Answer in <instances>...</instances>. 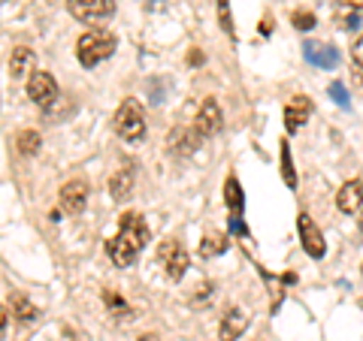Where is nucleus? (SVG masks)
Instances as JSON below:
<instances>
[{
  "label": "nucleus",
  "mask_w": 363,
  "mask_h": 341,
  "mask_svg": "<svg viewBox=\"0 0 363 341\" xmlns=\"http://www.w3.org/2000/svg\"><path fill=\"white\" fill-rule=\"evenodd\" d=\"M145 245H149V226H145L143 214L124 212L118 221V233L106 242V254L118 269H128L136 263Z\"/></svg>",
  "instance_id": "nucleus-1"
},
{
  "label": "nucleus",
  "mask_w": 363,
  "mask_h": 341,
  "mask_svg": "<svg viewBox=\"0 0 363 341\" xmlns=\"http://www.w3.org/2000/svg\"><path fill=\"white\" fill-rule=\"evenodd\" d=\"M118 49V40H116V33H109V30H85L82 37L76 40V58L79 64L85 67V70H91V67H97V64H104L106 58H112Z\"/></svg>",
  "instance_id": "nucleus-2"
},
{
  "label": "nucleus",
  "mask_w": 363,
  "mask_h": 341,
  "mask_svg": "<svg viewBox=\"0 0 363 341\" xmlns=\"http://www.w3.org/2000/svg\"><path fill=\"white\" fill-rule=\"evenodd\" d=\"M112 130H116L124 142H140L145 136V112L136 100H124L112 115Z\"/></svg>",
  "instance_id": "nucleus-3"
},
{
  "label": "nucleus",
  "mask_w": 363,
  "mask_h": 341,
  "mask_svg": "<svg viewBox=\"0 0 363 341\" xmlns=\"http://www.w3.org/2000/svg\"><path fill=\"white\" fill-rule=\"evenodd\" d=\"M188 263H191V257H188L185 248L176 242V238H167V242L157 245V266L164 269V275L169 281H182V278H185Z\"/></svg>",
  "instance_id": "nucleus-4"
},
{
  "label": "nucleus",
  "mask_w": 363,
  "mask_h": 341,
  "mask_svg": "<svg viewBox=\"0 0 363 341\" xmlns=\"http://www.w3.org/2000/svg\"><path fill=\"white\" fill-rule=\"evenodd\" d=\"M67 9L82 25H100L116 16V0H67Z\"/></svg>",
  "instance_id": "nucleus-5"
},
{
  "label": "nucleus",
  "mask_w": 363,
  "mask_h": 341,
  "mask_svg": "<svg viewBox=\"0 0 363 341\" xmlns=\"http://www.w3.org/2000/svg\"><path fill=\"white\" fill-rule=\"evenodd\" d=\"M200 142H203V136L194 127H188V124H176V127L169 130V136H167V149H169L173 157L194 154L200 149Z\"/></svg>",
  "instance_id": "nucleus-6"
},
{
  "label": "nucleus",
  "mask_w": 363,
  "mask_h": 341,
  "mask_svg": "<svg viewBox=\"0 0 363 341\" xmlns=\"http://www.w3.org/2000/svg\"><path fill=\"white\" fill-rule=\"evenodd\" d=\"M28 97L37 103L40 109H49L55 100H58V82H55L52 73H33L28 79Z\"/></svg>",
  "instance_id": "nucleus-7"
},
{
  "label": "nucleus",
  "mask_w": 363,
  "mask_h": 341,
  "mask_svg": "<svg viewBox=\"0 0 363 341\" xmlns=\"http://www.w3.org/2000/svg\"><path fill=\"white\" fill-rule=\"evenodd\" d=\"M224 124V115H221V106L215 103L212 97L203 100V106L197 109V118H194V130L203 136V139H209V136H215L221 130Z\"/></svg>",
  "instance_id": "nucleus-8"
},
{
  "label": "nucleus",
  "mask_w": 363,
  "mask_h": 341,
  "mask_svg": "<svg viewBox=\"0 0 363 341\" xmlns=\"http://www.w3.org/2000/svg\"><path fill=\"white\" fill-rule=\"evenodd\" d=\"M297 230H300V238H303L306 254H309L312 260H321L324 251H327V245H324L321 230L315 226V221L309 218V214H300V218H297Z\"/></svg>",
  "instance_id": "nucleus-9"
},
{
  "label": "nucleus",
  "mask_w": 363,
  "mask_h": 341,
  "mask_svg": "<svg viewBox=\"0 0 363 341\" xmlns=\"http://www.w3.org/2000/svg\"><path fill=\"white\" fill-rule=\"evenodd\" d=\"M58 202H61V212H67V214H79V212L88 206V185H85L82 178L67 181V185L61 187Z\"/></svg>",
  "instance_id": "nucleus-10"
},
{
  "label": "nucleus",
  "mask_w": 363,
  "mask_h": 341,
  "mask_svg": "<svg viewBox=\"0 0 363 341\" xmlns=\"http://www.w3.org/2000/svg\"><path fill=\"white\" fill-rule=\"evenodd\" d=\"M303 54H306V61L318 67V70H333V67L339 64V52L330 42H315L312 40V42L303 45Z\"/></svg>",
  "instance_id": "nucleus-11"
},
{
  "label": "nucleus",
  "mask_w": 363,
  "mask_h": 341,
  "mask_svg": "<svg viewBox=\"0 0 363 341\" xmlns=\"http://www.w3.org/2000/svg\"><path fill=\"white\" fill-rule=\"evenodd\" d=\"M309 115H312V100L309 97H291L288 103H285V127H288V133H297L306 121H309Z\"/></svg>",
  "instance_id": "nucleus-12"
},
{
  "label": "nucleus",
  "mask_w": 363,
  "mask_h": 341,
  "mask_svg": "<svg viewBox=\"0 0 363 341\" xmlns=\"http://www.w3.org/2000/svg\"><path fill=\"white\" fill-rule=\"evenodd\" d=\"M360 18H363V9L354 0H336L333 4V25L339 30H354L360 25Z\"/></svg>",
  "instance_id": "nucleus-13"
},
{
  "label": "nucleus",
  "mask_w": 363,
  "mask_h": 341,
  "mask_svg": "<svg viewBox=\"0 0 363 341\" xmlns=\"http://www.w3.org/2000/svg\"><path fill=\"white\" fill-rule=\"evenodd\" d=\"M336 209L342 214H354L363 209V181H345L336 193Z\"/></svg>",
  "instance_id": "nucleus-14"
},
{
  "label": "nucleus",
  "mask_w": 363,
  "mask_h": 341,
  "mask_svg": "<svg viewBox=\"0 0 363 341\" xmlns=\"http://www.w3.org/2000/svg\"><path fill=\"white\" fill-rule=\"evenodd\" d=\"M248 329V314L242 308H227V314L221 317L218 326V338L221 341H236Z\"/></svg>",
  "instance_id": "nucleus-15"
},
{
  "label": "nucleus",
  "mask_w": 363,
  "mask_h": 341,
  "mask_svg": "<svg viewBox=\"0 0 363 341\" xmlns=\"http://www.w3.org/2000/svg\"><path fill=\"white\" fill-rule=\"evenodd\" d=\"M33 64H37L33 52L28 49V45H18V49H13V54H9V76L13 79H30Z\"/></svg>",
  "instance_id": "nucleus-16"
},
{
  "label": "nucleus",
  "mask_w": 363,
  "mask_h": 341,
  "mask_svg": "<svg viewBox=\"0 0 363 341\" xmlns=\"http://www.w3.org/2000/svg\"><path fill=\"white\" fill-rule=\"evenodd\" d=\"M133 185H136V169L133 166H121L118 173H112V178H109V193L121 202V200H128L133 193Z\"/></svg>",
  "instance_id": "nucleus-17"
},
{
  "label": "nucleus",
  "mask_w": 363,
  "mask_h": 341,
  "mask_svg": "<svg viewBox=\"0 0 363 341\" xmlns=\"http://www.w3.org/2000/svg\"><path fill=\"white\" fill-rule=\"evenodd\" d=\"M227 236L224 233H206L200 238V248H197V254L203 257V260H212V257H221L224 251H227Z\"/></svg>",
  "instance_id": "nucleus-18"
},
{
  "label": "nucleus",
  "mask_w": 363,
  "mask_h": 341,
  "mask_svg": "<svg viewBox=\"0 0 363 341\" xmlns=\"http://www.w3.org/2000/svg\"><path fill=\"white\" fill-rule=\"evenodd\" d=\"M224 202H227V209H230V214H233V218H242L245 197H242V187H240V181H236L233 175H227V181H224Z\"/></svg>",
  "instance_id": "nucleus-19"
},
{
  "label": "nucleus",
  "mask_w": 363,
  "mask_h": 341,
  "mask_svg": "<svg viewBox=\"0 0 363 341\" xmlns=\"http://www.w3.org/2000/svg\"><path fill=\"white\" fill-rule=\"evenodd\" d=\"M40 145H43V139H40L37 130H21V133L16 136V149H18V154H25V157L37 154Z\"/></svg>",
  "instance_id": "nucleus-20"
},
{
  "label": "nucleus",
  "mask_w": 363,
  "mask_h": 341,
  "mask_svg": "<svg viewBox=\"0 0 363 341\" xmlns=\"http://www.w3.org/2000/svg\"><path fill=\"white\" fill-rule=\"evenodd\" d=\"M13 317H18V320H25V323H30L33 317H37V308L30 305L25 293H13Z\"/></svg>",
  "instance_id": "nucleus-21"
},
{
  "label": "nucleus",
  "mask_w": 363,
  "mask_h": 341,
  "mask_svg": "<svg viewBox=\"0 0 363 341\" xmlns=\"http://www.w3.org/2000/svg\"><path fill=\"white\" fill-rule=\"evenodd\" d=\"M279 154H281V178H285L288 187H297V173H294V161H291V145L281 142Z\"/></svg>",
  "instance_id": "nucleus-22"
},
{
  "label": "nucleus",
  "mask_w": 363,
  "mask_h": 341,
  "mask_svg": "<svg viewBox=\"0 0 363 341\" xmlns=\"http://www.w3.org/2000/svg\"><path fill=\"white\" fill-rule=\"evenodd\" d=\"M104 305H106V308L116 314V317H128V314H130V305L124 302L116 290H106V293H104Z\"/></svg>",
  "instance_id": "nucleus-23"
},
{
  "label": "nucleus",
  "mask_w": 363,
  "mask_h": 341,
  "mask_svg": "<svg viewBox=\"0 0 363 341\" xmlns=\"http://www.w3.org/2000/svg\"><path fill=\"white\" fill-rule=\"evenodd\" d=\"M218 21L227 37H233V16H230V4L227 0H218Z\"/></svg>",
  "instance_id": "nucleus-24"
},
{
  "label": "nucleus",
  "mask_w": 363,
  "mask_h": 341,
  "mask_svg": "<svg viewBox=\"0 0 363 341\" xmlns=\"http://www.w3.org/2000/svg\"><path fill=\"white\" fill-rule=\"evenodd\" d=\"M291 25L297 30H312L318 25V18L312 13H300V9H297V13H291Z\"/></svg>",
  "instance_id": "nucleus-25"
},
{
  "label": "nucleus",
  "mask_w": 363,
  "mask_h": 341,
  "mask_svg": "<svg viewBox=\"0 0 363 341\" xmlns=\"http://www.w3.org/2000/svg\"><path fill=\"white\" fill-rule=\"evenodd\" d=\"M330 97L336 100V106H342V109H348V91H345V85L342 82H330Z\"/></svg>",
  "instance_id": "nucleus-26"
},
{
  "label": "nucleus",
  "mask_w": 363,
  "mask_h": 341,
  "mask_svg": "<svg viewBox=\"0 0 363 341\" xmlns=\"http://www.w3.org/2000/svg\"><path fill=\"white\" fill-rule=\"evenodd\" d=\"M351 61H354L360 70H363V33L354 40V45H351Z\"/></svg>",
  "instance_id": "nucleus-27"
},
{
  "label": "nucleus",
  "mask_w": 363,
  "mask_h": 341,
  "mask_svg": "<svg viewBox=\"0 0 363 341\" xmlns=\"http://www.w3.org/2000/svg\"><path fill=\"white\" fill-rule=\"evenodd\" d=\"M269 30H272V25H269V18H264V25H260V33H264V37H269Z\"/></svg>",
  "instance_id": "nucleus-28"
},
{
  "label": "nucleus",
  "mask_w": 363,
  "mask_h": 341,
  "mask_svg": "<svg viewBox=\"0 0 363 341\" xmlns=\"http://www.w3.org/2000/svg\"><path fill=\"white\" fill-rule=\"evenodd\" d=\"M188 61H191V64H200V61H203L200 54H197V49H191V58H188Z\"/></svg>",
  "instance_id": "nucleus-29"
},
{
  "label": "nucleus",
  "mask_w": 363,
  "mask_h": 341,
  "mask_svg": "<svg viewBox=\"0 0 363 341\" xmlns=\"http://www.w3.org/2000/svg\"><path fill=\"white\" fill-rule=\"evenodd\" d=\"M4 326H6V308L0 305V329H4Z\"/></svg>",
  "instance_id": "nucleus-30"
},
{
  "label": "nucleus",
  "mask_w": 363,
  "mask_h": 341,
  "mask_svg": "<svg viewBox=\"0 0 363 341\" xmlns=\"http://www.w3.org/2000/svg\"><path fill=\"white\" fill-rule=\"evenodd\" d=\"M140 341H161V338H157V335H155V333H145V335H143V338H140Z\"/></svg>",
  "instance_id": "nucleus-31"
},
{
  "label": "nucleus",
  "mask_w": 363,
  "mask_h": 341,
  "mask_svg": "<svg viewBox=\"0 0 363 341\" xmlns=\"http://www.w3.org/2000/svg\"><path fill=\"white\" fill-rule=\"evenodd\" d=\"M357 226H360V233H363V209H360V214H357Z\"/></svg>",
  "instance_id": "nucleus-32"
}]
</instances>
